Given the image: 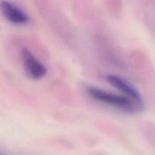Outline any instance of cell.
<instances>
[{
  "mask_svg": "<svg viewBox=\"0 0 155 155\" xmlns=\"http://www.w3.org/2000/svg\"><path fill=\"white\" fill-rule=\"evenodd\" d=\"M106 80L113 87L116 88L117 89L125 94L126 96L133 100L136 103V105L138 106L140 111L143 110L144 101L143 99H142V96L141 95L140 92L131 83L123 79L122 77H119V76L114 75V74L107 75Z\"/></svg>",
  "mask_w": 155,
  "mask_h": 155,
  "instance_id": "3",
  "label": "cell"
},
{
  "mask_svg": "<svg viewBox=\"0 0 155 155\" xmlns=\"http://www.w3.org/2000/svg\"><path fill=\"white\" fill-rule=\"evenodd\" d=\"M86 92L92 99L126 113L136 114L140 111L136 103L127 96L117 95L92 86H86Z\"/></svg>",
  "mask_w": 155,
  "mask_h": 155,
  "instance_id": "1",
  "label": "cell"
},
{
  "mask_svg": "<svg viewBox=\"0 0 155 155\" xmlns=\"http://www.w3.org/2000/svg\"><path fill=\"white\" fill-rule=\"evenodd\" d=\"M1 155H3V154H1Z\"/></svg>",
  "mask_w": 155,
  "mask_h": 155,
  "instance_id": "5",
  "label": "cell"
},
{
  "mask_svg": "<svg viewBox=\"0 0 155 155\" xmlns=\"http://www.w3.org/2000/svg\"><path fill=\"white\" fill-rule=\"evenodd\" d=\"M2 13L7 21L15 24H25L29 21V16L23 9L8 1L0 3Z\"/></svg>",
  "mask_w": 155,
  "mask_h": 155,
  "instance_id": "4",
  "label": "cell"
},
{
  "mask_svg": "<svg viewBox=\"0 0 155 155\" xmlns=\"http://www.w3.org/2000/svg\"><path fill=\"white\" fill-rule=\"evenodd\" d=\"M21 57L26 74L30 79L38 80L43 78L46 75L47 68L35 57L30 50L26 48H22Z\"/></svg>",
  "mask_w": 155,
  "mask_h": 155,
  "instance_id": "2",
  "label": "cell"
}]
</instances>
